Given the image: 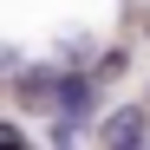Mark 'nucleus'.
Wrapping results in <instances>:
<instances>
[{
    "instance_id": "f257e3e1",
    "label": "nucleus",
    "mask_w": 150,
    "mask_h": 150,
    "mask_svg": "<svg viewBox=\"0 0 150 150\" xmlns=\"http://www.w3.org/2000/svg\"><path fill=\"white\" fill-rule=\"evenodd\" d=\"M91 98H98V91H91L85 79H72V72H59V85H52V111H59V117L85 124V117H91Z\"/></svg>"
},
{
    "instance_id": "f03ea898",
    "label": "nucleus",
    "mask_w": 150,
    "mask_h": 150,
    "mask_svg": "<svg viewBox=\"0 0 150 150\" xmlns=\"http://www.w3.org/2000/svg\"><path fill=\"white\" fill-rule=\"evenodd\" d=\"M98 144H144V105H117L98 124Z\"/></svg>"
},
{
    "instance_id": "7ed1b4c3",
    "label": "nucleus",
    "mask_w": 150,
    "mask_h": 150,
    "mask_svg": "<svg viewBox=\"0 0 150 150\" xmlns=\"http://www.w3.org/2000/svg\"><path fill=\"white\" fill-rule=\"evenodd\" d=\"M52 85H59V65L20 72V105H26V111H46V105H52Z\"/></svg>"
},
{
    "instance_id": "20e7f679",
    "label": "nucleus",
    "mask_w": 150,
    "mask_h": 150,
    "mask_svg": "<svg viewBox=\"0 0 150 150\" xmlns=\"http://www.w3.org/2000/svg\"><path fill=\"white\" fill-rule=\"evenodd\" d=\"M124 65H131V59H124V52H117V46H111V52H105V59H98V79H117V72H124Z\"/></svg>"
},
{
    "instance_id": "39448f33",
    "label": "nucleus",
    "mask_w": 150,
    "mask_h": 150,
    "mask_svg": "<svg viewBox=\"0 0 150 150\" xmlns=\"http://www.w3.org/2000/svg\"><path fill=\"white\" fill-rule=\"evenodd\" d=\"M0 72H20V52H13V46H0Z\"/></svg>"
},
{
    "instance_id": "423d86ee",
    "label": "nucleus",
    "mask_w": 150,
    "mask_h": 150,
    "mask_svg": "<svg viewBox=\"0 0 150 150\" xmlns=\"http://www.w3.org/2000/svg\"><path fill=\"white\" fill-rule=\"evenodd\" d=\"M0 144H7V150H13V144H20V131H13V124H0Z\"/></svg>"
}]
</instances>
